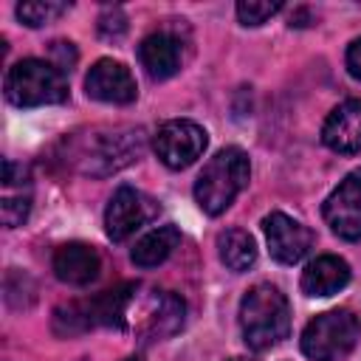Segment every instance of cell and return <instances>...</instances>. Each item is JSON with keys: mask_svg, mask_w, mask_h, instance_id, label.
I'll return each mask as SVG.
<instances>
[{"mask_svg": "<svg viewBox=\"0 0 361 361\" xmlns=\"http://www.w3.org/2000/svg\"><path fill=\"white\" fill-rule=\"evenodd\" d=\"M183 299H178L175 293L152 290L144 299H135L133 293L124 313V324H130L144 341H161L183 327Z\"/></svg>", "mask_w": 361, "mask_h": 361, "instance_id": "obj_5", "label": "cell"}, {"mask_svg": "<svg viewBox=\"0 0 361 361\" xmlns=\"http://www.w3.org/2000/svg\"><path fill=\"white\" fill-rule=\"evenodd\" d=\"M347 71L353 79H361V37L347 48Z\"/></svg>", "mask_w": 361, "mask_h": 361, "instance_id": "obj_22", "label": "cell"}, {"mask_svg": "<svg viewBox=\"0 0 361 361\" xmlns=\"http://www.w3.org/2000/svg\"><path fill=\"white\" fill-rule=\"evenodd\" d=\"M361 338V322L353 310H324L302 330V353L310 361H341Z\"/></svg>", "mask_w": 361, "mask_h": 361, "instance_id": "obj_3", "label": "cell"}, {"mask_svg": "<svg viewBox=\"0 0 361 361\" xmlns=\"http://www.w3.org/2000/svg\"><path fill=\"white\" fill-rule=\"evenodd\" d=\"M6 99L17 107L59 104L68 99L65 73L42 59H20L6 73Z\"/></svg>", "mask_w": 361, "mask_h": 361, "instance_id": "obj_4", "label": "cell"}, {"mask_svg": "<svg viewBox=\"0 0 361 361\" xmlns=\"http://www.w3.org/2000/svg\"><path fill=\"white\" fill-rule=\"evenodd\" d=\"M138 144L141 135L138 130H118V133H104V135H93L90 144L79 152V161L85 164L82 169L90 175H107L116 172L118 166L130 164L138 155Z\"/></svg>", "mask_w": 361, "mask_h": 361, "instance_id": "obj_8", "label": "cell"}, {"mask_svg": "<svg viewBox=\"0 0 361 361\" xmlns=\"http://www.w3.org/2000/svg\"><path fill=\"white\" fill-rule=\"evenodd\" d=\"M234 361H237V358H234Z\"/></svg>", "mask_w": 361, "mask_h": 361, "instance_id": "obj_24", "label": "cell"}, {"mask_svg": "<svg viewBox=\"0 0 361 361\" xmlns=\"http://www.w3.org/2000/svg\"><path fill=\"white\" fill-rule=\"evenodd\" d=\"M138 59H141V68L147 71V76L161 82L180 71V45L172 34L158 31V34H149L138 45Z\"/></svg>", "mask_w": 361, "mask_h": 361, "instance_id": "obj_14", "label": "cell"}, {"mask_svg": "<svg viewBox=\"0 0 361 361\" xmlns=\"http://www.w3.org/2000/svg\"><path fill=\"white\" fill-rule=\"evenodd\" d=\"M124 361H141V358H138V355H130V358H124Z\"/></svg>", "mask_w": 361, "mask_h": 361, "instance_id": "obj_23", "label": "cell"}, {"mask_svg": "<svg viewBox=\"0 0 361 361\" xmlns=\"http://www.w3.org/2000/svg\"><path fill=\"white\" fill-rule=\"evenodd\" d=\"M206 144H209L206 130L186 118H172V121L161 124L155 133V141H152L155 155L169 169H183V166L195 164L203 155Z\"/></svg>", "mask_w": 361, "mask_h": 361, "instance_id": "obj_6", "label": "cell"}, {"mask_svg": "<svg viewBox=\"0 0 361 361\" xmlns=\"http://www.w3.org/2000/svg\"><path fill=\"white\" fill-rule=\"evenodd\" d=\"M322 214L341 240H361V169H353L327 195Z\"/></svg>", "mask_w": 361, "mask_h": 361, "instance_id": "obj_7", "label": "cell"}, {"mask_svg": "<svg viewBox=\"0 0 361 361\" xmlns=\"http://www.w3.org/2000/svg\"><path fill=\"white\" fill-rule=\"evenodd\" d=\"M180 243V231L175 226H158L149 234H144L133 248V262L138 268H155L161 265Z\"/></svg>", "mask_w": 361, "mask_h": 361, "instance_id": "obj_16", "label": "cell"}, {"mask_svg": "<svg viewBox=\"0 0 361 361\" xmlns=\"http://www.w3.org/2000/svg\"><path fill=\"white\" fill-rule=\"evenodd\" d=\"M85 90L90 99L104 104H130L138 96L130 68L116 59H99L85 76Z\"/></svg>", "mask_w": 361, "mask_h": 361, "instance_id": "obj_11", "label": "cell"}, {"mask_svg": "<svg viewBox=\"0 0 361 361\" xmlns=\"http://www.w3.org/2000/svg\"><path fill=\"white\" fill-rule=\"evenodd\" d=\"M262 231H265L271 257L285 265H296L313 245V231L282 212H271L262 220Z\"/></svg>", "mask_w": 361, "mask_h": 361, "instance_id": "obj_9", "label": "cell"}, {"mask_svg": "<svg viewBox=\"0 0 361 361\" xmlns=\"http://www.w3.org/2000/svg\"><path fill=\"white\" fill-rule=\"evenodd\" d=\"M240 330L251 350L279 344L290 330V307L276 285L259 282L240 302Z\"/></svg>", "mask_w": 361, "mask_h": 361, "instance_id": "obj_1", "label": "cell"}, {"mask_svg": "<svg viewBox=\"0 0 361 361\" xmlns=\"http://www.w3.org/2000/svg\"><path fill=\"white\" fill-rule=\"evenodd\" d=\"M28 209H31V200H28V195H6L3 197V203H0V217H3V226H8V228H14V226H20L25 217H28Z\"/></svg>", "mask_w": 361, "mask_h": 361, "instance_id": "obj_20", "label": "cell"}, {"mask_svg": "<svg viewBox=\"0 0 361 361\" xmlns=\"http://www.w3.org/2000/svg\"><path fill=\"white\" fill-rule=\"evenodd\" d=\"M71 6L68 3H56V0H31V3H20L17 6V17L28 25V28H39L45 23H54L56 17H62Z\"/></svg>", "mask_w": 361, "mask_h": 361, "instance_id": "obj_18", "label": "cell"}, {"mask_svg": "<svg viewBox=\"0 0 361 361\" xmlns=\"http://www.w3.org/2000/svg\"><path fill=\"white\" fill-rule=\"evenodd\" d=\"M99 254L85 243H65L54 254V274L68 285H90L99 276Z\"/></svg>", "mask_w": 361, "mask_h": 361, "instance_id": "obj_13", "label": "cell"}, {"mask_svg": "<svg viewBox=\"0 0 361 361\" xmlns=\"http://www.w3.org/2000/svg\"><path fill=\"white\" fill-rule=\"evenodd\" d=\"M251 175L248 166V155L240 147H226L220 149L214 158H209V164L203 166V172L195 180V200L206 214H223L234 197L245 189Z\"/></svg>", "mask_w": 361, "mask_h": 361, "instance_id": "obj_2", "label": "cell"}, {"mask_svg": "<svg viewBox=\"0 0 361 361\" xmlns=\"http://www.w3.org/2000/svg\"><path fill=\"white\" fill-rule=\"evenodd\" d=\"M149 214H152L149 200L138 189L118 186L107 203V212H104V231L113 243H121L130 234H135L149 220Z\"/></svg>", "mask_w": 361, "mask_h": 361, "instance_id": "obj_10", "label": "cell"}, {"mask_svg": "<svg viewBox=\"0 0 361 361\" xmlns=\"http://www.w3.org/2000/svg\"><path fill=\"white\" fill-rule=\"evenodd\" d=\"M282 8V3H259V0H240L237 17L243 25H262L268 17H274Z\"/></svg>", "mask_w": 361, "mask_h": 361, "instance_id": "obj_19", "label": "cell"}, {"mask_svg": "<svg viewBox=\"0 0 361 361\" xmlns=\"http://www.w3.org/2000/svg\"><path fill=\"white\" fill-rule=\"evenodd\" d=\"M347 282H350V265L341 257H333V254L316 257L302 271V290L313 299L333 296L341 288H347Z\"/></svg>", "mask_w": 361, "mask_h": 361, "instance_id": "obj_15", "label": "cell"}, {"mask_svg": "<svg viewBox=\"0 0 361 361\" xmlns=\"http://www.w3.org/2000/svg\"><path fill=\"white\" fill-rule=\"evenodd\" d=\"M322 141L333 152H361V99H347L333 107L322 127Z\"/></svg>", "mask_w": 361, "mask_h": 361, "instance_id": "obj_12", "label": "cell"}, {"mask_svg": "<svg viewBox=\"0 0 361 361\" xmlns=\"http://www.w3.org/2000/svg\"><path fill=\"white\" fill-rule=\"evenodd\" d=\"M99 28H102V34H107V37H118V34L127 28V25H124V14H121V8L107 11V14L102 17Z\"/></svg>", "mask_w": 361, "mask_h": 361, "instance_id": "obj_21", "label": "cell"}, {"mask_svg": "<svg viewBox=\"0 0 361 361\" xmlns=\"http://www.w3.org/2000/svg\"><path fill=\"white\" fill-rule=\"evenodd\" d=\"M217 254H220V262L234 271V274H243L254 265L257 259V245H254V237L243 228H226L220 231L217 237Z\"/></svg>", "mask_w": 361, "mask_h": 361, "instance_id": "obj_17", "label": "cell"}]
</instances>
